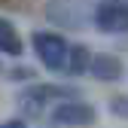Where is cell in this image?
Segmentation results:
<instances>
[{
    "label": "cell",
    "instance_id": "cell-1",
    "mask_svg": "<svg viewBox=\"0 0 128 128\" xmlns=\"http://www.w3.org/2000/svg\"><path fill=\"white\" fill-rule=\"evenodd\" d=\"M34 52L49 70H64V64H67V43H64V37L49 34V30H37L34 34Z\"/></svg>",
    "mask_w": 128,
    "mask_h": 128
},
{
    "label": "cell",
    "instance_id": "cell-2",
    "mask_svg": "<svg viewBox=\"0 0 128 128\" xmlns=\"http://www.w3.org/2000/svg\"><path fill=\"white\" fill-rule=\"evenodd\" d=\"M94 24L107 34H119L128 30V6L125 3H104L94 9Z\"/></svg>",
    "mask_w": 128,
    "mask_h": 128
},
{
    "label": "cell",
    "instance_id": "cell-3",
    "mask_svg": "<svg viewBox=\"0 0 128 128\" xmlns=\"http://www.w3.org/2000/svg\"><path fill=\"white\" fill-rule=\"evenodd\" d=\"M52 119L58 125H88L94 122V107L82 101H64L52 110Z\"/></svg>",
    "mask_w": 128,
    "mask_h": 128
},
{
    "label": "cell",
    "instance_id": "cell-4",
    "mask_svg": "<svg viewBox=\"0 0 128 128\" xmlns=\"http://www.w3.org/2000/svg\"><path fill=\"white\" fill-rule=\"evenodd\" d=\"M88 73L98 76V79H116V76H122V64H119V58H113V55H92Z\"/></svg>",
    "mask_w": 128,
    "mask_h": 128
},
{
    "label": "cell",
    "instance_id": "cell-5",
    "mask_svg": "<svg viewBox=\"0 0 128 128\" xmlns=\"http://www.w3.org/2000/svg\"><path fill=\"white\" fill-rule=\"evenodd\" d=\"M0 52L3 55H22V40L6 18H0Z\"/></svg>",
    "mask_w": 128,
    "mask_h": 128
},
{
    "label": "cell",
    "instance_id": "cell-6",
    "mask_svg": "<svg viewBox=\"0 0 128 128\" xmlns=\"http://www.w3.org/2000/svg\"><path fill=\"white\" fill-rule=\"evenodd\" d=\"M88 61H92V55L82 49V46H73V49H67V64H64V70L67 73H86Z\"/></svg>",
    "mask_w": 128,
    "mask_h": 128
},
{
    "label": "cell",
    "instance_id": "cell-7",
    "mask_svg": "<svg viewBox=\"0 0 128 128\" xmlns=\"http://www.w3.org/2000/svg\"><path fill=\"white\" fill-rule=\"evenodd\" d=\"M110 107H113V113H116V116L128 119V94H119V98H113V101H110Z\"/></svg>",
    "mask_w": 128,
    "mask_h": 128
},
{
    "label": "cell",
    "instance_id": "cell-8",
    "mask_svg": "<svg viewBox=\"0 0 128 128\" xmlns=\"http://www.w3.org/2000/svg\"><path fill=\"white\" fill-rule=\"evenodd\" d=\"M0 128H24V122H18V119H9V122H3Z\"/></svg>",
    "mask_w": 128,
    "mask_h": 128
}]
</instances>
